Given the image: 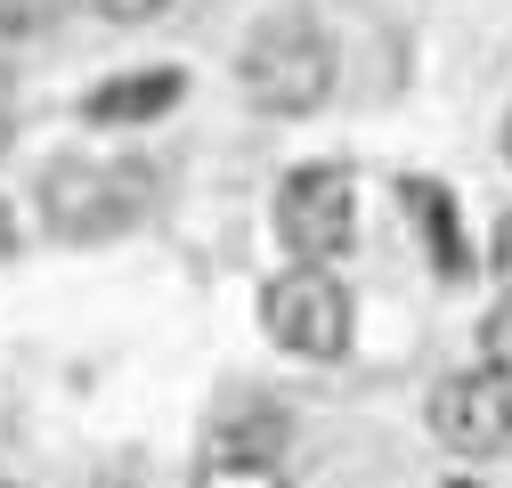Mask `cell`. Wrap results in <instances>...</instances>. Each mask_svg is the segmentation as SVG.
Returning <instances> with one entry per match:
<instances>
[{"label": "cell", "instance_id": "6da1fadb", "mask_svg": "<svg viewBox=\"0 0 512 488\" xmlns=\"http://www.w3.org/2000/svg\"><path fill=\"white\" fill-rule=\"evenodd\" d=\"M236 82L261 114H317L334 98V41L317 33L309 17H285V25H261L236 57Z\"/></svg>", "mask_w": 512, "mask_h": 488}, {"label": "cell", "instance_id": "7a4b0ae2", "mask_svg": "<svg viewBox=\"0 0 512 488\" xmlns=\"http://www.w3.org/2000/svg\"><path fill=\"white\" fill-rule=\"evenodd\" d=\"M147 212V171L131 163H49L41 179V220L66 244H106Z\"/></svg>", "mask_w": 512, "mask_h": 488}, {"label": "cell", "instance_id": "3957f363", "mask_svg": "<svg viewBox=\"0 0 512 488\" xmlns=\"http://www.w3.org/2000/svg\"><path fill=\"white\" fill-rule=\"evenodd\" d=\"M350 236H358V179L342 163L285 171V188H277V244L285 253L326 269L334 253H350Z\"/></svg>", "mask_w": 512, "mask_h": 488}, {"label": "cell", "instance_id": "277c9868", "mask_svg": "<svg viewBox=\"0 0 512 488\" xmlns=\"http://www.w3.org/2000/svg\"><path fill=\"white\" fill-rule=\"evenodd\" d=\"M261 326H269V342H277V350L326 366V358H342V350H350V293H342V277H334V269L301 261V269H285V277L261 293Z\"/></svg>", "mask_w": 512, "mask_h": 488}, {"label": "cell", "instance_id": "5b68a950", "mask_svg": "<svg viewBox=\"0 0 512 488\" xmlns=\"http://www.w3.org/2000/svg\"><path fill=\"white\" fill-rule=\"evenodd\" d=\"M431 432L456 448V456H496L512 448V375L496 366H464L431 391Z\"/></svg>", "mask_w": 512, "mask_h": 488}, {"label": "cell", "instance_id": "8992f818", "mask_svg": "<svg viewBox=\"0 0 512 488\" xmlns=\"http://www.w3.org/2000/svg\"><path fill=\"white\" fill-rule=\"evenodd\" d=\"M179 90H187V74H179V66H139V74H114L106 90H90V98H82V122H90V131H131V122L171 114V106H179Z\"/></svg>", "mask_w": 512, "mask_h": 488}, {"label": "cell", "instance_id": "52a82bcc", "mask_svg": "<svg viewBox=\"0 0 512 488\" xmlns=\"http://www.w3.org/2000/svg\"><path fill=\"white\" fill-rule=\"evenodd\" d=\"M399 204H407V228L423 236V253H431V269L456 285V277H472V253H464V228H456V196L439 188V179H399Z\"/></svg>", "mask_w": 512, "mask_h": 488}, {"label": "cell", "instance_id": "ba28073f", "mask_svg": "<svg viewBox=\"0 0 512 488\" xmlns=\"http://www.w3.org/2000/svg\"><path fill=\"white\" fill-rule=\"evenodd\" d=\"M285 440H293V415L285 407H228L212 423V448L220 456H285Z\"/></svg>", "mask_w": 512, "mask_h": 488}, {"label": "cell", "instance_id": "9c48e42d", "mask_svg": "<svg viewBox=\"0 0 512 488\" xmlns=\"http://www.w3.org/2000/svg\"><path fill=\"white\" fill-rule=\"evenodd\" d=\"M196 488H293V480H285L277 456H220V448H204Z\"/></svg>", "mask_w": 512, "mask_h": 488}, {"label": "cell", "instance_id": "30bf717a", "mask_svg": "<svg viewBox=\"0 0 512 488\" xmlns=\"http://www.w3.org/2000/svg\"><path fill=\"white\" fill-rule=\"evenodd\" d=\"M480 358L496 366V375H512V285H504V301L488 310V326H480Z\"/></svg>", "mask_w": 512, "mask_h": 488}, {"label": "cell", "instance_id": "8fae6325", "mask_svg": "<svg viewBox=\"0 0 512 488\" xmlns=\"http://www.w3.org/2000/svg\"><path fill=\"white\" fill-rule=\"evenodd\" d=\"M66 0H0V41H25V33H41Z\"/></svg>", "mask_w": 512, "mask_h": 488}, {"label": "cell", "instance_id": "7c38bea8", "mask_svg": "<svg viewBox=\"0 0 512 488\" xmlns=\"http://www.w3.org/2000/svg\"><path fill=\"white\" fill-rule=\"evenodd\" d=\"M90 9L114 25H147V17H163V0H90Z\"/></svg>", "mask_w": 512, "mask_h": 488}, {"label": "cell", "instance_id": "4fadbf2b", "mask_svg": "<svg viewBox=\"0 0 512 488\" xmlns=\"http://www.w3.org/2000/svg\"><path fill=\"white\" fill-rule=\"evenodd\" d=\"M488 269H496V277H504V285H512V212H504V220H496V244H488Z\"/></svg>", "mask_w": 512, "mask_h": 488}, {"label": "cell", "instance_id": "5bb4252c", "mask_svg": "<svg viewBox=\"0 0 512 488\" xmlns=\"http://www.w3.org/2000/svg\"><path fill=\"white\" fill-rule=\"evenodd\" d=\"M9 131H17V82H9V66H0V147H9Z\"/></svg>", "mask_w": 512, "mask_h": 488}, {"label": "cell", "instance_id": "9a60e30c", "mask_svg": "<svg viewBox=\"0 0 512 488\" xmlns=\"http://www.w3.org/2000/svg\"><path fill=\"white\" fill-rule=\"evenodd\" d=\"M9 253H17V212L0 204V261H9Z\"/></svg>", "mask_w": 512, "mask_h": 488}, {"label": "cell", "instance_id": "2e32d148", "mask_svg": "<svg viewBox=\"0 0 512 488\" xmlns=\"http://www.w3.org/2000/svg\"><path fill=\"white\" fill-rule=\"evenodd\" d=\"M439 488H480V480H439Z\"/></svg>", "mask_w": 512, "mask_h": 488}, {"label": "cell", "instance_id": "e0dca14e", "mask_svg": "<svg viewBox=\"0 0 512 488\" xmlns=\"http://www.w3.org/2000/svg\"><path fill=\"white\" fill-rule=\"evenodd\" d=\"M504 155H512V122H504Z\"/></svg>", "mask_w": 512, "mask_h": 488}, {"label": "cell", "instance_id": "ac0fdd59", "mask_svg": "<svg viewBox=\"0 0 512 488\" xmlns=\"http://www.w3.org/2000/svg\"><path fill=\"white\" fill-rule=\"evenodd\" d=\"M0 488H17V480H0Z\"/></svg>", "mask_w": 512, "mask_h": 488}]
</instances>
